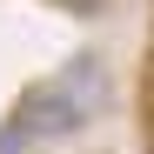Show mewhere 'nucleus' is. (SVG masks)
<instances>
[{"instance_id":"nucleus-1","label":"nucleus","mask_w":154,"mask_h":154,"mask_svg":"<svg viewBox=\"0 0 154 154\" xmlns=\"http://www.w3.org/2000/svg\"><path fill=\"white\" fill-rule=\"evenodd\" d=\"M54 81L81 100V107L100 121L107 114V100H114V74H107V54H94V47H81V54H67V67L54 74Z\"/></svg>"},{"instance_id":"nucleus-2","label":"nucleus","mask_w":154,"mask_h":154,"mask_svg":"<svg viewBox=\"0 0 154 154\" xmlns=\"http://www.w3.org/2000/svg\"><path fill=\"white\" fill-rule=\"evenodd\" d=\"M60 7H67V14H87V20H94L100 7H107V0H60Z\"/></svg>"}]
</instances>
